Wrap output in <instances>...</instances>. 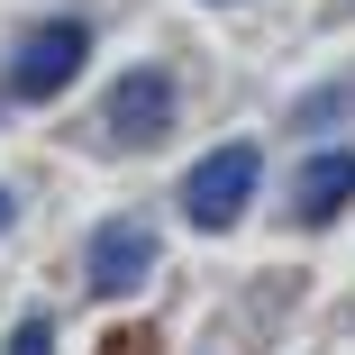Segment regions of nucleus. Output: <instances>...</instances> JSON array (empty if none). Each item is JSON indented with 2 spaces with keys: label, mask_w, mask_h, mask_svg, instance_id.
Returning <instances> with one entry per match:
<instances>
[{
  "label": "nucleus",
  "mask_w": 355,
  "mask_h": 355,
  "mask_svg": "<svg viewBox=\"0 0 355 355\" xmlns=\"http://www.w3.org/2000/svg\"><path fill=\"white\" fill-rule=\"evenodd\" d=\"M83 64H92V28H83V19H46V28H28L19 55H10V101H55Z\"/></svg>",
  "instance_id": "obj_2"
},
{
  "label": "nucleus",
  "mask_w": 355,
  "mask_h": 355,
  "mask_svg": "<svg viewBox=\"0 0 355 355\" xmlns=\"http://www.w3.org/2000/svg\"><path fill=\"white\" fill-rule=\"evenodd\" d=\"M346 200H355V155H346V146H337V155H310L301 182H292V219H301V228H328Z\"/></svg>",
  "instance_id": "obj_5"
},
{
  "label": "nucleus",
  "mask_w": 355,
  "mask_h": 355,
  "mask_svg": "<svg viewBox=\"0 0 355 355\" xmlns=\"http://www.w3.org/2000/svg\"><path fill=\"white\" fill-rule=\"evenodd\" d=\"M110 146H155V137L173 128V73H155V64H137V73L110 83Z\"/></svg>",
  "instance_id": "obj_4"
},
{
  "label": "nucleus",
  "mask_w": 355,
  "mask_h": 355,
  "mask_svg": "<svg viewBox=\"0 0 355 355\" xmlns=\"http://www.w3.org/2000/svg\"><path fill=\"white\" fill-rule=\"evenodd\" d=\"M10 219H19V200H10V191H0V237H10Z\"/></svg>",
  "instance_id": "obj_7"
},
{
  "label": "nucleus",
  "mask_w": 355,
  "mask_h": 355,
  "mask_svg": "<svg viewBox=\"0 0 355 355\" xmlns=\"http://www.w3.org/2000/svg\"><path fill=\"white\" fill-rule=\"evenodd\" d=\"M255 182H264V155L246 146V137H237V146H209V155L182 173V219L209 228V237L237 228V219H246V200H255Z\"/></svg>",
  "instance_id": "obj_1"
},
{
  "label": "nucleus",
  "mask_w": 355,
  "mask_h": 355,
  "mask_svg": "<svg viewBox=\"0 0 355 355\" xmlns=\"http://www.w3.org/2000/svg\"><path fill=\"white\" fill-rule=\"evenodd\" d=\"M146 273H155V228H146V219H110V228H92V246H83V282H92L101 301H128Z\"/></svg>",
  "instance_id": "obj_3"
},
{
  "label": "nucleus",
  "mask_w": 355,
  "mask_h": 355,
  "mask_svg": "<svg viewBox=\"0 0 355 355\" xmlns=\"http://www.w3.org/2000/svg\"><path fill=\"white\" fill-rule=\"evenodd\" d=\"M10 355H55V319H19L10 328Z\"/></svg>",
  "instance_id": "obj_6"
}]
</instances>
